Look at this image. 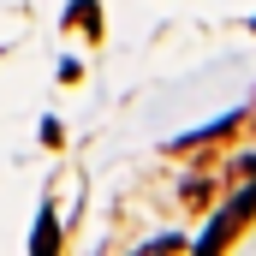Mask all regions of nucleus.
Here are the masks:
<instances>
[{
    "mask_svg": "<svg viewBox=\"0 0 256 256\" xmlns=\"http://www.w3.org/2000/svg\"><path fill=\"white\" fill-rule=\"evenodd\" d=\"M232 179H238V196H232V202L220 208V220H214V226L196 238L202 250H220L226 238H238V232H244V220L256 214V155H244V161L232 167Z\"/></svg>",
    "mask_w": 256,
    "mask_h": 256,
    "instance_id": "nucleus-1",
    "label": "nucleus"
},
{
    "mask_svg": "<svg viewBox=\"0 0 256 256\" xmlns=\"http://www.w3.org/2000/svg\"><path fill=\"white\" fill-rule=\"evenodd\" d=\"M66 24H72L78 36H90V42H96V36H102V6H96V0H72Z\"/></svg>",
    "mask_w": 256,
    "mask_h": 256,
    "instance_id": "nucleus-2",
    "label": "nucleus"
},
{
    "mask_svg": "<svg viewBox=\"0 0 256 256\" xmlns=\"http://www.w3.org/2000/svg\"><path fill=\"white\" fill-rule=\"evenodd\" d=\"M30 250H36V256H42V250H60V232H54V214H48V208H42V226H36Z\"/></svg>",
    "mask_w": 256,
    "mask_h": 256,
    "instance_id": "nucleus-3",
    "label": "nucleus"
}]
</instances>
